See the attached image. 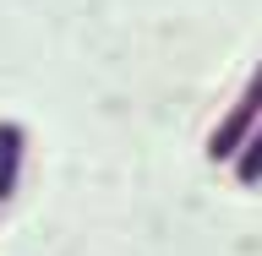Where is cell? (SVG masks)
<instances>
[{"label":"cell","instance_id":"1","mask_svg":"<svg viewBox=\"0 0 262 256\" xmlns=\"http://www.w3.org/2000/svg\"><path fill=\"white\" fill-rule=\"evenodd\" d=\"M257 120H262V60H257V71L246 77V87L235 93V104L224 109V120L208 131V158L213 164H229L235 153H241V142L257 131Z\"/></svg>","mask_w":262,"mask_h":256},{"label":"cell","instance_id":"2","mask_svg":"<svg viewBox=\"0 0 262 256\" xmlns=\"http://www.w3.org/2000/svg\"><path fill=\"white\" fill-rule=\"evenodd\" d=\"M22 158H28V136L16 120H0V202H11L22 185Z\"/></svg>","mask_w":262,"mask_h":256},{"label":"cell","instance_id":"3","mask_svg":"<svg viewBox=\"0 0 262 256\" xmlns=\"http://www.w3.org/2000/svg\"><path fill=\"white\" fill-rule=\"evenodd\" d=\"M229 169H235L241 185H257V180H262V120H257V131L241 142V153L229 158Z\"/></svg>","mask_w":262,"mask_h":256}]
</instances>
